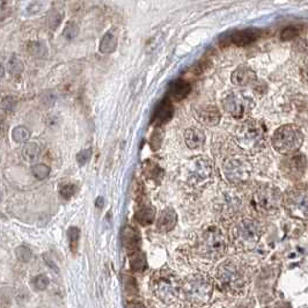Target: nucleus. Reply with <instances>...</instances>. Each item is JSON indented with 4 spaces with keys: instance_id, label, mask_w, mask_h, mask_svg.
I'll return each mask as SVG.
<instances>
[{
    "instance_id": "nucleus-1",
    "label": "nucleus",
    "mask_w": 308,
    "mask_h": 308,
    "mask_svg": "<svg viewBox=\"0 0 308 308\" xmlns=\"http://www.w3.org/2000/svg\"><path fill=\"white\" fill-rule=\"evenodd\" d=\"M236 142L242 150L249 153L262 151L266 144L265 126L259 120H246L237 129Z\"/></svg>"
},
{
    "instance_id": "nucleus-2",
    "label": "nucleus",
    "mask_w": 308,
    "mask_h": 308,
    "mask_svg": "<svg viewBox=\"0 0 308 308\" xmlns=\"http://www.w3.org/2000/svg\"><path fill=\"white\" fill-rule=\"evenodd\" d=\"M263 234V226L252 218H242L231 230V239L234 246L241 250H250L256 246Z\"/></svg>"
},
{
    "instance_id": "nucleus-3",
    "label": "nucleus",
    "mask_w": 308,
    "mask_h": 308,
    "mask_svg": "<svg viewBox=\"0 0 308 308\" xmlns=\"http://www.w3.org/2000/svg\"><path fill=\"white\" fill-rule=\"evenodd\" d=\"M246 276L239 263L234 261H226L218 268L217 285L220 291L239 293L244 288Z\"/></svg>"
},
{
    "instance_id": "nucleus-4",
    "label": "nucleus",
    "mask_w": 308,
    "mask_h": 308,
    "mask_svg": "<svg viewBox=\"0 0 308 308\" xmlns=\"http://www.w3.org/2000/svg\"><path fill=\"white\" fill-rule=\"evenodd\" d=\"M304 135L299 128L287 124L278 128L271 138L272 146L281 154H293L301 147Z\"/></svg>"
},
{
    "instance_id": "nucleus-5",
    "label": "nucleus",
    "mask_w": 308,
    "mask_h": 308,
    "mask_svg": "<svg viewBox=\"0 0 308 308\" xmlns=\"http://www.w3.org/2000/svg\"><path fill=\"white\" fill-rule=\"evenodd\" d=\"M199 252L203 256L211 260H217L226 252L227 241L223 231L217 226L205 228L199 237Z\"/></svg>"
},
{
    "instance_id": "nucleus-6",
    "label": "nucleus",
    "mask_w": 308,
    "mask_h": 308,
    "mask_svg": "<svg viewBox=\"0 0 308 308\" xmlns=\"http://www.w3.org/2000/svg\"><path fill=\"white\" fill-rule=\"evenodd\" d=\"M282 192L272 186L259 187L252 197V205L261 214L276 213L282 206Z\"/></svg>"
},
{
    "instance_id": "nucleus-7",
    "label": "nucleus",
    "mask_w": 308,
    "mask_h": 308,
    "mask_svg": "<svg viewBox=\"0 0 308 308\" xmlns=\"http://www.w3.org/2000/svg\"><path fill=\"white\" fill-rule=\"evenodd\" d=\"M152 286L157 297L166 304L173 303L177 298L180 284L177 277L170 270L164 269L155 272L152 279Z\"/></svg>"
},
{
    "instance_id": "nucleus-8",
    "label": "nucleus",
    "mask_w": 308,
    "mask_h": 308,
    "mask_svg": "<svg viewBox=\"0 0 308 308\" xmlns=\"http://www.w3.org/2000/svg\"><path fill=\"white\" fill-rule=\"evenodd\" d=\"M183 292L188 300L196 304H203L210 299L212 284L204 276L195 275L187 279V282L184 283Z\"/></svg>"
},
{
    "instance_id": "nucleus-9",
    "label": "nucleus",
    "mask_w": 308,
    "mask_h": 308,
    "mask_svg": "<svg viewBox=\"0 0 308 308\" xmlns=\"http://www.w3.org/2000/svg\"><path fill=\"white\" fill-rule=\"evenodd\" d=\"M224 175L232 184H241L249 180L252 175V164L241 157L228 158L223 165Z\"/></svg>"
},
{
    "instance_id": "nucleus-10",
    "label": "nucleus",
    "mask_w": 308,
    "mask_h": 308,
    "mask_svg": "<svg viewBox=\"0 0 308 308\" xmlns=\"http://www.w3.org/2000/svg\"><path fill=\"white\" fill-rule=\"evenodd\" d=\"M285 204L287 210L294 217L308 218V188L305 186H295L288 189L285 195Z\"/></svg>"
},
{
    "instance_id": "nucleus-11",
    "label": "nucleus",
    "mask_w": 308,
    "mask_h": 308,
    "mask_svg": "<svg viewBox=\"0 0 308 308\" xmlns=\"http://www.w3.org/2000/svg\"><path fill=\"white\" fill-rule=\"evenodd\" d=\"M223 107L233 118L242 119L253 108V101L240 92H232L224 97Z\"/></svg>"
},
{
    "instance_id": "nucleus-12",
    "label": "nucleus",
    "mask_w": 308,
    "mask_h": 308,
    "mask_svg": "<svg viewBox=\"0 0 308 308\" xmlns=\"http://www.w3.org/2000/svg\"><path fill=\"white\" fill-rule=\"evenodd\" d=\"M187 180L191 184L205 182L212 176V165L208 158L193 157L186 166Z\"/></svg>"
},
{
    "instance_id": "nucleus-13",
    "label": "nucleus",
    "mask_w": 308,
    "mask_h": 308,
    "mask_svg": "<svg viewBox=\"0 0 308 308\" xmlns=\"http://www.w3.org/2000/svg\"><path fill=\"white\" fill-rule=\"evenodd\" d=\"M307 161L303 154H294L285 159L282 163V169L286 177L292 181H298L304 176Z\"/></svg>"
},
{
    "instance_id": "nucleus-14",
    "label": "nucleus",
    "mask_w": 308,
    "mask_h": 308,
    "mask_svg": "<svg viewBox=\"0 0 308 308\" xmlns=\"http://www.w3.org/2000/svg\"><path fill=\"white\" fill-rule=\"evenodd\" d=\"M256 73L249 66L241 65L232 73L231 80L236 86H250L256 82Z\"/></svg>"
},
{
    "instance_id": "nucleus-15",
    "label": "nucleus",
    "mask_w": 308,
    "mask_h": 308,
    "mask_svg": "<svg viewBox=\"0 0 308 308\" xmlns=\"http://www.w3.org/2000/svg\"><path fill=\"white\" fill-rule=\"evenodd\" d=\"M177 223V214L171 208H167L161 211L157 221V230L161 233H167L175 227Z\"/></svg>"
},
{
    "instance_id": "nucleus-16",
    "label": "nucleus",
    "mask_w": 308,
    "mask_h": 308,
    "mask_svg": "<svg viewBox=\"0 0 308 308\" xmlns=\"http://www.w3.org/2000/svg\"><path fill=\"white\" fill-rule=\"evenodd\" d=\"M174 115V107L169 101H163L159 104L157 109L152 117V123L154 125L160 126L166 124L167 122H169L171 117Z\"/></svg>"
},
{
    "instance_id": "nucleus-17",
    "label": "nucleus",
    "mask_w": 308,
    "mask_h": 308,
    "mask_svg": "<svg viewBox=\"0 0 308 308\" xmlns=\"http://www.w3.org/2000/svg\"><path fill=\"white\" fill-rule=\"evenodd\" d=\"M198 118L203 124L209 126L218 125L221 119V114L215 106H205L197 112Z\"/></svg>"
},
{
    "instance_id": "nucleus-18",
    "label": "nucleus",
    "mask_w": 308,
    "mask_h": 308,
    "mask_svg": "<svg viewBox=\"0 0 308 308\" xmlns=\"http://www.w3.org/2000/svg\"><path fill=\"white\" fill-rule=\"evenodd\" d=\"M122 243L125 249H128L130 253H135L139 250L141 246V236L135 228L125 227L122 232Z\"/></svg>"
},
{
    "instance_id": "nucleus-19",
    "label": "nucleus",
    "mask_w": 308,
    "mask_h": 308,
    "mask_svg": "<svg viewBox=\"0 0 308 308\" xmlns=\"http://www.w3.org/2000/svg\"><path fill=\"white\" fill-rule=\"evenodd\" d=\"M184 142L191 150L202 147L205 142V133L198 128H189L184 132Z\"/></svg>"
},
{
    "instance_id": "nucleus-20",
    "label": "nucleus",
    "mask_w": 308,
    "mask_h": 308,
    "mask_svg": "<svg viewBox=\"0 0 308 308\" xmlns=\"http://www.w3.org/2000/svg\"><path fill=\"white\" fill-rule=\"evenodd\" d=\"M260 33L259 30L256 29H246V30H241V31H237L232 35L231 41L232 43L237 44L239 47H243V46H248V44L253 43L254 41H256L260 37Z\"/></svg>"
},
{
    "instance_id": "nucleus-21",
    "label": "nucleus",
    "mask_w": 308,
    "mask_h": 308,
    "mask_svg": "<svg viewBox=\"0 0 308 308\" xmlns=\"http://www.w3.org/2000/svg\"><path fill=\"white\" fill-rule=\"evenodd\" d=\"M190 92H191V86L189 82L181 80V79H177L169 85V94L174 100H183L188 96Z\"/></svg>"
},
{
    "instance_id": "nucleus-22",
    "label": "nucleus",
    "mask_w": 308,
    "mask_h": 308,
    "mask_svg": "<svg viewBox=\"0 0 308 308\" xmlns=\"http://www.w3.org/2000/svg\"><path fill=\"white\" fill-rule=\"evenodd\" d=\"M135 219L142 226L150 225L154 221L155 219V210L154 208L150 204L142 205L141 208L136 211Z\"/></svg>"
},
{
    "instance_id": "nucleus-23",
    "label": "nucleus",
    "mask_w": 308,
    "mask_h": 308,
    "mask_svg": "<svg viewBox=\"0 0 308 308\" xmlns=\"http://www.w3.org/2000/svg\"><path fill=\"white\" fill-rule=\"evenodd\" d=\"M130 268L135 272H142L147 269V260L142 252H137L130 254Z\"/></svg>"
},
{
    "instance_id": "nucleus-24",
    "label": "nucleus",
    "mask_w": 308,
    "mask_h": 308,
    "mask_svg": "<svg viewBox=\"0 0 308 308\" xmlns=\"http://www.w3.org/2000/svg\"><path fill=\"white\" fill-rule=\"evenodd\" d=\"M117 47V37L113 31H108L107 34H104L100 42V52L104 53V55H109L115 51Z\"/></svg>"
},
{
    "instance_id": "nucleus-25",
    "label": "nucleus",
    "mask_w": 308,
    "mask_h": 308,
    "mask_svg": "<svg viewBox=\"0 0 308 308\" xmlns=\"http://www.w3.org/2000/svg\"><path fill=\"white\" fill-rule=\"evenodd\" d=\"M22 157L28 163H36L41 157V148L36 142H27L22 148Z\"/></svg>"
},
{
    "instance_id": "nucleus-26",
    "label": "nucleus",
    "mask_w": 308,
    "mask_h": 308,
    "mask_svg": "<svg viewBox=\"0 0 308 308\" xmlns=\"http://www.w3.org/2000/svg\"><path fill=\"white\" fill-rule=\"evenodd\" d=\"M12 138H13V141L15 142L26 145L30 138L29 129L24 125L15 126V128L13 129V131H12Z\"/></svg>"
},
{
    "instance_id": "nucleus-27",
    "label": "nucleus",
    "mask_w": 308,
    "mask_h": 308,
    "mask_svg": "<svg viewBox=\"0 0 308 308\" xmlns=\"http://www.w3.org/2000/svg\"><path fill=\"white\" fill-rule=\"evenodd\" d=\"M68 239L71 252L77 253L79 247V240H80V230H79L78 227H70L68 231Z\"/></svg>"
},
{
    "instance_id": "nucleus-28",
    "label": "nucleus",
    "mask_w": 308,
    "mask_h": 308,
    "mask_svg": "<svg viewBox=\"0 0 308 308\" xmlns=\"http://www.w3.org/2000/svg\"><path fill=\"white\" fill-rule=\"evenodd\" d=\"M50 173H51V169H50L49 166L44 164H35L33 167H31V174L36 177L37 180H46L47 177H49Z\"/></svg>"
},
{
    "instance_id": "nucleus-29",
    "label": "nucleus",
    "mask_w": 308,
    "mask_h": 308,
    "mask_svg": "<svg viewBox=\"0 0 308 308\" xmlns=\"http://www.w3.org/2000/svg\"><path fill=\"white\" fill-rule=\"evenodd\" d=\"M7 69L12 75H19L24 71V63H22V60L19 57L12 56L11 59L8 60Z\"/></svg>"
},
{
    "instance_id": "nucleus-30",
    "label": "nucleus",
    "mask_w": 308,
    "mask_h": 308,
    "mask_svg": "<svg viewBox=\"0 0 308 308\" xmlns=\"http://www.w3.org/2000/svg\"><path fill=\"white\" fill-rule=\"evenodd\" d=\"M49 283H50L49 278H47L46 275H39L33 278V281H31V286H33L34 290L36 291H44L47 286H49Z\"/></svg>"
},
{
    "instance_id": "nucleus-31",
    "label": "nucleus",
    "mask_w": 308,
    "mask_h": 308,
    "mask_svg": "<svg viewBox=\"0 0 308 308\" xmlns=\"http://www.w3.org/2000/svg\"><path fill=\"white\" fill-rule=\"evenodd\" d=\"M79 34V26L75 24L74 21H69L66 24V26L64 28V31H63V35L66 40H74L75 37L78 36Z\"/></svg>"
},
{
    "instance_id": "nucleus-32",
    "label": "nucleus",
    "mask_w": 308,
    "mask_h": 308,
    "mask_svg": "<svg viewBox=\"0 0 308 308\" xmlns=\"http://www.w3.org/2000/svg\"><path fill=\"white\" fill-rule=\"evenodd\" d=\"M75 191H77V187H75V184H73V183H65L59 187L60 196L65 199H70L71 197L74 196Z\"/></svg>"
},
{
    "instance_id": "nucleus-33",
    "label": "nucleus",
    "mask_w": 308,
    "mask_h": 308,
    "mask_svg": "<svg viewBox=\"0 0 308 308\" xmlns=\"http://www.w3.org/2000/svg\"><path fill=\"white\" fill-rule=\"evenodd\" d=\"M299 34H300L299 27H294V26L286 27L281 31V39L283 41H288V40L294 39V37H297Z\"/></svg>"
},
{
    "instance_id": "nucleus-34",
    "label": "nucleus",
    "mask_w": 308,
    "mask_h": 308,
    "mask_svg": "<svg viewBox=\"0 0 308 308\" xmlns=\"http://www.w3.org/2000/svg\"><path fill=\"white\" fill-rule=\"evenodd\" d=\"M123 279H124L125 291L128 292L130 295L137 294L138 293V287H137V283H136L135 278L131 277V276H129V275H125Z\"/></svg>"
},
{
    "instance_id": "nucleus-35",
    "label": "nucleus",
    "mask_w": 308,
    "mask_h": 308,
    "mask_svg": "<svg viewBox=\"0 0 308 308\" xmlns=\"http://www.w3.org/2000/svg\"><path fill=\"white\" fill-rule=\"evenodd\" d=\"M15 254H17V257H18L19 261H21L24 263L29 262L31 260V256H33V254H31V250L24 246H21V247H19V248H17V250H15Z\"/></svg>"
},
{
    "instance_id": "nucleus-36",
    "label": "nucleus",
    "mask_w": 308,
    "mask_h": 308,
    "mask_svg": "<svg viewBox=\"0 0 308 308\" xmlns=\"http://www.w3.org/2000/svg\"><path fill=\"white\" fill-rule=\"evenodd\" d=\"M92 153H93V151H92L91 147L88 148H84V150L80 151L77 155V160H78V164L80 165V166H84V165L86 163H88V160L92 158Z\"/></svg>"
},
{
    "instance_id": "nucleus-37",
    "label": "nucleus",
    "mask_w": 308,
    "mask_h": 308,
    "mask_svg": "<svg viewBox=\"0 0 308 308\" xmlns=\"http://www.w3.org/2000/svg\"><path fill=\"white\" fill-rule=\"evenodd\" d=\"M15 106H17V101H15L14 97L6 96V97L2 98L1 108H2V110H4V112H6V113L13 112Z\"/></svg>"
},
{
    "instance_id": "nucleus-38",
    "label": "nucleus",
    "mask_w": 308,
    "mask_h": 308,
    "mask_svg": "<svg viewBox=\"0 0 308 308\" xmlns=\"http://www.w3.org/2000/svg\"><path fill=\"white\" fill-rule=\"evenodd\" d=\"M31 53H33L35 57H43L46 56L47 53V47L43 43L35 42L34 46L31 47Z\"/></svg>"
},
{
    "instance_id": "nucleus-39",
    "label": "nucleus",
    "mask_w": 308,
    "mask_h": 308,
    "mask_svg": "<svg viewBox=\"0 0 308 308\" xmlns=\"http://www.w3.org/2000/svg\"><path fill=\"white\" fill-rule=\"evenodd\" d=\"M50 27L51 29H57V27L59 26V24L62 22V15L57 13V12H53V13L50 15Z\"/></svg>"
},
{
    "instance_id": "nucleus-40",
    "label": "nucleus",
    "mask_w": 308,
    "mask_h": 308,
    "mask_svg": "<svg viewBox=\"0 0 308 308\" xmlns=\"http://www.w3.org/2000/svg\"><path fill=\"white\" fill-rule=\"evenodd\" d=\"M128 308H146L145 305L137 300H131L128 305Z\"/></svg>"
}]
</instances>
